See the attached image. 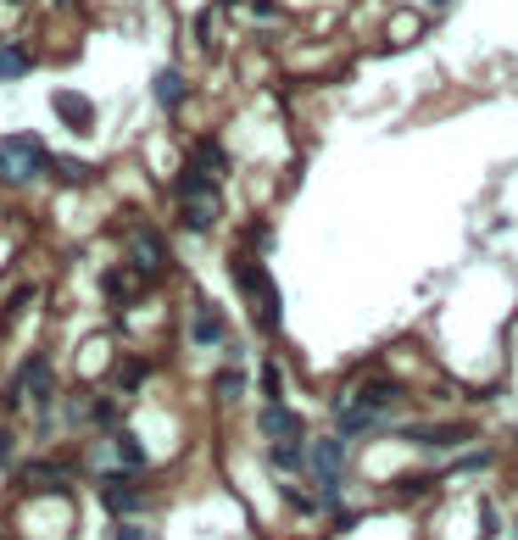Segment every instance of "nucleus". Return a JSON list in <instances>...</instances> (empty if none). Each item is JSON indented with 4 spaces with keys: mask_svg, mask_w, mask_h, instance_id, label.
Masks as SVG:
<instances>
[{
    "mask_svg": "<svg viewBox=\"0 0 518 540\" xmlns=\"http://www.w3.org/2000/svg\"><path fill=\"white\" fill-rule=\"evenodd\" d=\"M190 168H201V173H223V168H229V156H223V145H212V139H201L195 145V156H190Z\"/></svg>",
    "mask_w": 518,
    "mask_h": 540,
    "instance_id": "nucleus-15",
    "label": "nucleus"
},
{
    "mask_svg": "<svg viewBox=\"0 0 518 540\" xmlns=\"http://www.w3.org/2000/svg\"><path fill=\"white\" fill-rule=\"evenodd\" d=\"M262 434L274 446H290V441H301V418L284 401H274V407H262Z\"/></svg>",
    "mask_w": 518,
    "mask_h": 540,
    "instance_id": "nucleus-8",
    "label": "nucleus"
},
{
    "mask_svg": "<svg viewBox=\"0 0 518 540\" xmlns=\"http://www.w3.org/2000/svg\"><path fill=\"white\" fill-rule=\"evenodd\" d=\"M100 502H107L117 518H129L145 507V490L134 485V473H100Z\"/></svg>",
    "mask_w": 518,
    "mask_h": 540,
    "instance_id": "nucleus-5",
    "label": "nucleus"
},
{
    "mask_svg": "<svg viewBox=\"0 0 518 540\" xmlns=\"http://www.w3.org/2000/svg\"><path fill=\"white\" fill-rule=\"evenodd\" d=\"M218 396H223V401L240 396V373H218Z\"/></svg>",
    "mask_w": 518,
    "mask_h": 540,
    "instance_id": "nucleus-19",
    "label": "nucleus"
},
{
    "mask_svg": "<svg viewBox=\"0 0 518 540\" xmlns=\"http://www.w3.org/2000/svg\"><path fill=\"white\" fill-rule=\"evenodd\" d=\"M218 212H223L218 190H201V195H184V201H179V223L195 228V234H206V228L218 223Z\"/></svg>",
    "mask_w": 518,
    "mask_h": 540,
    "instance_id": "nucleus-7",
    "label": "nucleus"
},
{
    "mask_svg": "<svg viewBox=\"0 0 518 540\" xmlns=\"http://www.w3.org/2000/svg\"><path fill=\"white\" fill-rule=\"evenodd\" d=\"M156 100H162L168 112L184 107V73H179V68H162V73H156Z\"/></svg>",
    "mask_w": 518,
    "mask_h": 540,
    "instance_id": "nucleus-13",
    "label": "nucleus"
},
{
    "mask_svg": "<svg viewBox=\"0 0 518 540\" xmlns=\"http://www.w3.org/2000/svg\"><path fill=\"white\" fill-rule=\"evenodd\" d=\"M51 107H56V117L68 123V129H78V134H84L90 123H95V107H90L84 95H73V90H56V95H51Z\"/></svg>",
    "mask_w": 518,
    "mask_h": 540,
    "instance_id": "nucleus-9",
    "label": "nucleus"
},
{
    "mask_svg": "<svg viewBox=\"0 0 518 540\" xmlns=\"http://www.w3.org/2000/svg\"><path fill=\"white\" fill-rule=\"evenodd\" d=\"M229 274H235V284L245 290V301H251V313H257V323L274 335L279 329V290H274V279H267V267L257 262V257H229Z\"/></svg>",
    "mask_w": 518,
    "mask_h": 540,
    "instance_id": "nucleus-1",
    "label": "nucleus"
},
{
    "mask_svg": "<svg viewBox=\"0 0 518 540\" xmlns=\"http://www.w3.org/2000/svg\"><path fill=\"white\" fill-rule=\"evenodd\" d=\"M429 6H446V0H429Z\"/></svg>",
    "mask_w": 518,
    "mask_h": 540,
    "instance_id": "nucleus-20",
    "label": "nucleus"
},
{
    "mask_svg": "<svg viewBox=\"0 0 518 540\" xmlns=\"http://www.w3.org/2000/svg\"><path fill=\"white\" fill-rule=\"evenodd\" d=\"M262 396H267V407L284 401V368H279V362H267V368H262Z\"/></svg>",
    "mask_w": 518,
    "mask_h": 540,
    "instance_id": "nucleus-16",
    "label": "nucleus"
},
{
    "mask_svg": "<svg viewBox=\"0 0 518 540\" xmlns=\"http://www.w3.org/2000/svg\"><path fill=\"white\" fill-rule=\"evenodd\" d=\"M407 441H418V446H458V441H468V429L458 424H434V429H407Z\"/></svg>",
    "mask_w": 518,
    "mask_h": 540,
    "instance_id": "nucleus-12",
    "label": "nucleus"
},
{
    "mask_svg": "<svg viewBox=\"0 0 518 540\" xmlns=\"http://www.w3.org/2000/svg\"><path fill=\"white\" fill-rule=\"evenodd\" d=\"M51 168H56L61 179H68V184H84V179H90V168H84V162H51Z\"/></svg>",
    "mask_w": 518,
    "mask_h": 540,
    "instance_id": "nucleus-18",
    "label": "nucleus"
},
{
    "mask_svg": "<svg viewBox=\"0 0 518 540\" xmlns=\"http://www.w3.org/2000/svg\"><path fill=\"white\" fill-rule=\"evenodd\" d=\"M23 73H34V56L23 51V45H0V78H23Z\"/></svg>",
    "mask_w": 518,
    "mask_h": 540,
    "instance_id": "nucleus-14",
    "label": "nucleus"
},
{
    "mask_svg": "<svg viewBox=\"0 0 518 540\" xmlns=\"http://www.w3.org/2000/svg\"><path fill=\"white\" fill-rule=\"evenodd\" d=\"M190 340L195 345H223V340H229V323H223V313H218L212 301H195L190 306Z\"/></svg>",
    "mask_w": 518,
    "mask_h": 540,
    "instance_id": "nucleus-6",
    "label": "nucleus"
},
{
    "mask_svg": "<svg viewBox=\"0 0 518 540\" xmlns=\"http://www.w3.org/2000/svg\"><path fill=\"white\" fill-rule=\"evenodd\" d=\"M112 540H151V529L134 524V518H117V524H112Z\"/></svg>",
    "mask_w": 518,
    "mask_h": 540,
    "instance_id": "nucleus-17",
    "label": "nucleus"
},
{
    "mask_svg": "<svg viewBox=\"0 0 518 540\" xmlns=\"http://www.w3.org/2000/svg\"><path fill=\"white\" fill-rule=\"evenodd\" d=\"M418 34H424V17L396 12V17H390V28H385V45H412Z\"/></svg>",
    "mask_w": 518,
    "mask_h": 540,
    "instance_id": "nucleus-11",
    "label": "nucleus"
},
{
    "mask_svg": "<svg viewBox=\"0 0 518 540\" xmlns=\"http://www.w3.org/2000/svg\"><path fill=\"white\" fill-rule=\"evenodd\" d=\"M168 262H173L168 245H162L151 228H134V234H129V267L139 279H162V274H168Z\"/></svg>",
    "mask_w": 518,
    "mask_h": 540,
    "instance_id": "nucleus-4",
    "label": "nucleus"
},
{
    "mask_svg": "<svg viewBox=\"0 0 518 540\" xmlns=\"http://www.w3.org/2000/svg\"><path fill=\"white\" fill-rule=\"evenodd\" d=\"M45 168H51V156H45V139L39 134H6L0 139V184H34Z\"/></svg>",
    "mask_w": 518,
    "mask_h": 540,
    "instance_id": "nucleus-2",
    "label": "nucleus"
},
{
    "mask_svg": "<svg viewBox=\"0 0 518 540\" xmlns=\"http://www.w3.org/2000/svg\"><path fill=\"white\" fill-rule=\"evenodd\" d=\"M112 451H117V463H123V473H145V446H139V434H129V429H117L112 434Z\"/></svg>",
    "mask_w": 518,
    "mask_h": 540,
    "instance_id": "nucleus-10",
    "label": "nucleus"
},
{
    "mask_svg": "<svg viewBox=\"0 0 518 540\" xmlns=\"http://www.w3.org/2000/svg\"><path fill=\"white\" fill-rule=\"evenodd\" d=\"M307 457H313L323 502H335V496H340V468H346V441H340V434H323V441L307 446Z\"/></svg>",
    "mask_w": 518,
    "mask_h": 540,
    "instance_id": "nucleus-3",
    "label": "nucleus"
}]
</instances>
